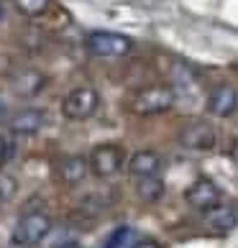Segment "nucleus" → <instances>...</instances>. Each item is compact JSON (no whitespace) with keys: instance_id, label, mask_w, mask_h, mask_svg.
Here are the masks:
<instances>
[{"instance_id":"1","label":"nucleus","mask_w":238,"mask_h":248,"mask_svg":"<svg viewBox=\"0 0 238 248\" xmlns=\"http://www.w3.org/2000/svg\"><path fill=\"white\" fill-rule=\"evenodd\" d=\"M175 90L169 85H149L141 87L139 93H133L128 100V108L136 115H159L167 113V110L175 105Z\"/></svg>"},{"instance_id":"2","label":"nucleus","mask_w":238,"mask_h":248,"mask_svg":"<svg viewBox=\"0 0 238 248\" xmlns=\"http://www.w3.org/2000/svg\"><path fill=\"white\" fill-rule=\"evenodd\" d=\"M85 46L97 59H121L133 49V41L115 31H93L87 36Z\"/></svg>"},{"instance_id":"3","label":"nucleus","mask_w":238,"mask_h":248,"mask_svg":"<svg viewBox=\"0 0 238 248\" xmlns=\"http://www.w3.org/2000/svg\"><path fill=\"white\" fill-rule=\"evenodd\" d=\"M51 231V217L47 213H26L13 228V246L31 248L36 243H41Z\"/></svg>"},{"instance_id":"4","label":"nucleus","mask_w":238,"mask_h":248,"mask_svg":"<svg viewBox=\"0 0 238 248\" xmlns=\"http://www.w3.org/2000/svg\"><path fill=\"white\" fill-rule=\"evenodd\" d=\"M87 159H90V171H93L95 177H100V179H108V177H115V174L123 169L126 156H123L121 146L100 143V146H95V149L90 151Z\"/></svg>"},{"instance_id":"5","label":"nucleus","mask_w":238,"mask_h":248,"mask_svg":"<svg viewBox=\"0 0 238 248\" xmlns=\"http://www.w3.org/2000/svg\"><path fill=\"white\" fill-rule=\"evenodd\" d=\"M97 105H100V95L93 87L82 85V87H75L62 100V115L69 118V121H85L97 110Z\"/></svg>"},{"instance_id":"6","label":"nucleus","mask_w":238,"mask_h":248,"mask_svg":"<svg viewBox=\"0 0 238 248\" xmlns=\"http://www.w3.org/2000/svg\"><path fill=\"white\" fill-rule=\"evenodd\" d=\"M215 128L207 121H190L179 131V143L190 151H213L215 149Z\"/></svg>"},{"instance_id":"7","label":"nucleus","mask_w":238,"mask_h":248,"mask_svg":"<svg viewBox=\"0 0 238 248\" xmlns=\"http://www.w3.org/2000/svg\"><path fill=\"white\" fill-rule=\"evenodd\" d=\"M185 200H187V205L192 210H200V213H207L210 207H215V205H221V189H218V185L213 179H197V182H192L190 189L185 192Z\"/></svg>"},{"instance_id":"8","label":"nucleus","mask_w":238,"mask_h":248,"mask_svg":"<svg viewBox=\"0 0 238 248\" xmlns=\"http://www.w3.org/2000/svg\"><path fill=\"white\" fill-rule=\"evenodd\" d=\"M238 108V93L233 85H215L207 95V113L215 118H231Z\"/></svg>"},{"instance_id":"9","label":"nucleus","mask_w":238,"mask_h":248,"mask_svg":"<svg viewBox=\"0 0 238 248\" xmlns=\"http://www.w3.org/2000/svg\"><path fill=\"white\" fill-rule=\"evenodd\" d=\"M161 167H164L161 156L157 151H149V149L136 151L131 159H128V174L136 177V179H141V177H159Z\"/></svg>"},{"instance_id":"10","label":"nucleus","mask_w":238,"mask_h":248,"mask_svg":"<svg viewBox=\"0 0 238 248\" xmlns=\"http://www.w3.org/2000/svg\"><path fill=\"white\" fill-rule=\"evenodd\" d=\"M87 171H90V159H82V156H64L57 164V177L67 187L79 185L87 177Z\"/></svg>"},{"instance_id":"11","label":"nucleus","mask_w":238,"mask_h":248,"mask_svg":"<svg viewBox=\"0 0 238 248\" xmlns=\"http://www.w3.org/2000/svg\"><path fill=\"white\" fill-rule=\"evenodd\" d=\"M44 123H47V113L39 108H26L18 110V113L11 118V131L16 136H31L36 131H41Z\"/></svg>"},{"instance_id":"12","label":"nucleus","mask_w":238,"mask_h":248,"mask_svg":"<svg viewBox=\"0 0 238 248\" xmlns=\"http://www.w3.org/2000/svg\"><path fill=\"white\" fill-rule=\"evenodd\" d=\"M205 225L215 233H231L238 225V213L231 205H215L205 213Z\"/></svg>"},{"instance_id":"13","label":"nucleus","mask_w":238,"mask_h":248,"mask_svg":"<svg viewBox=\"0 0 238 248\" xmlns=\"http://www.w3.org/2000/svg\"><path fill=\"white\" fill-rule=\"evenodd\" d=\"M164 192H167V187H164V182L159 177H141L139 185H136V195L143 202H159L164 197Z\"/></svg>"},{"instance_id":"14","label":"nucleus","mask_w":238,"mask_h":248,"mask_svg":"<svg viewBox=\"0 0 238 248\" xmlns=\"http://www.w3.org/2000/svg\"><path fill=\"white\" fill-rule=\"evenodd\" d=\"M41 85H44V79H41V75L39 72H31V69H23L21 72V77H16V82H13V87H16V93L18 95H36L41 90Z\"/></svg>"},{"instance_id":"15","label":"nucleus","mask_w":238,"mask_h":248,"mask_svg":"<svg viewBox=\"0 0 238 248\" xmlns=\"http://www.w3.org/2000/svg\"><path fill=\"white\" fill-rule=\"evenodd\" d=\"M136 246V231L131 225H121L108 235L105 248H133Z\"/></svg>"},{"instance_id":"16","label":"nucleus","mask_w":238,"mask_h":248,"mask_svg":"<svg viewBox=\"0 0 238 248\" xmlns=\"http://www.w3.org/2000/svg\"><path fill=\"white\" fill-rule=\"evenodd\" d=\"M13 5H16L23 16L36 18V16H44V13L49 11L51 0H13Z\"/></svg>"},{"instance_id":"17","label":"nucleus","mask_w":238,"mask_h":248,"mask_svg":"<svg viewBox=\"0 0 238 248\" xmlns=\"http://www.w3.org/2000/svg\"><path fill=\"white\" fill-rule=\"evenodd\" d=\"M16 189H18V182L13 174H8V171H0V205L3 202H8L13 195H16Z\"/></svg>"},{"instance_id":"18","label":"nucleus","mask_w":238,"mask_h":248,"mask_svg":"<svg viewBox=\"0 0 238 248\" xmlns=\"http://www.w3.org/2000/svg\"><path fill=\"white\" fill-rule=\"evenodd\" d=\"M133 248H161L157 241H136V246Z\"/></svg>"},{"instance_id":"19","label":"nucleus","mask_w":238,"mask_h":248,"mask_svg":"<svg viewBox=\"0 0 238 248\" xmlns=\"http://www.w3.org/2000/svg\"><path fill=\"white\" fill-rule=\"evenodd\" d=\"M231 159H233V161L238 164V141H236V143L231 146Z\"/></svg>"},{"instance_id":"20","label":"nucleus","mask_w":238,"mask_h":248,"mask_svg":"<svg viewBox=\"0 0 238 248\" xmlns=\"http://www.w3.org/2000/svg\"><path fill=\"white\" fill-rule=\"evenodd\" d=\"M3 118H5V103L0 100V121H3Z\"/></svg>"},{"instance_id":"21","label":"nucleus","mask_w":238,"mask_h":248,"mask_svg":"<svg viewBox=\"0 0 238 248\" xmlns=\"http://www.w3.org/2000/svg\"><path fill=\"white\" fill-rule=\"evenodd\" d=\"M0 16H3V5H0Z\"/></svg>"}]
</instances>
